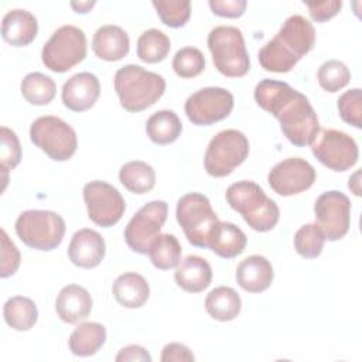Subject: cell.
<instances>
[{
    "instance_id": "obj_13",
    "label": "cell",
    "mask_w": 362,
    "mask_h": 362,
    "mask_svg": "<svg viewBox=\"0 0 362 362\" xmlns=\"http://www.w3.org/2000/svg\"><path fill=\"white\" fill-rule=\"evenodd\" d=\"M233 95L219 86L202 88L185 100L184 109L192 124L211 126L228 117L233 109Z\"/></svg>"
},
{
    "instance_id": "obj_4",
    "label": "cell",
    "mask_w": 362,
    "mask_h": 362,
    "mask_svg": "<svg viewBox=\"0 0 362 362\" xmlns=\"http://www.w3.org/2000/svg\"><path fill=\"white\" fill-rule=\"evenodd\" d=\"M225 197L230 208L239 212L253 230L269 232L279 222L280 209L277 204L253 181L233 182L228 187Z\"/></svg>"
},
{
    "instance_id": "obj_40",
    "label": "cell",
    "mask_w": 362,
    "mask_h": 362,
    "mask_svg": "<svg viewBox=\"0 0 362 362\" xmlns=\"http://www.w3.org/2000/svg\"><path fill=\"white\" fill-rule=\"evenodd\" d=\"M1 266H0V276L3 279L13 276L18 266H20V252L17 246L10 240L8 235L4 229H1Z\"/></svg>"
},
{
    "instance_id": "obj_39",
    "label": "cell",
    "mask_w": 362,
    "mask_h": 362,
    "mask_svg": "<svg viewBox=\"0 0 362 362\" xmlns=\"http://www.w3.org/2000/svg\"><path fill=\"white\" fill-rule=\"evenodd\" d=\"M337 106H338L339 116L345 123H348L356 129H361V126H362V92L359 88H354V89L344 92L338 98Z\"/></svg>"
},
{
    "instance_id": "obj_7",
    "label": "cell",
    "mask_w": 362,
    "mask_h": 362,
    "mask_svg": "<svg viewBox=\"0 0 362 362\" xmlns=\"http://www.w3.org/2000/svg\"><path fill=\"white\" fill-rule=\"evenodd\" d=\"M16 233L28 247L49 252L61 245L65 235V221L54 211H24L16 221Z\"/></svg>"
},
{
    "instance_id": "obj_1",
    "label": "cell",
    "mask_w": 362,
    "mask_h": 362,
    "mask_svg": "<svg viewBox=\"0 0 362 362\" xmlns=\"http://www.w3.org/2000/svg\"><path fill=\"white\" fill-rule=\"evenodd\" d=\"M255 100L279 122L283 134L297 147L311 144L320 122L308 98L287 82L263 79L255 88Z\"/></svg>"
},
{
    "instance_id": "obj_37",
    "label": "cell",
    "mask_w": 362,
    "mask_h": 362,
    "mask_svg": "<svg viewBox=\"0 0 362 362\" xmlns=\"http://www.w3.org/2000/svg\"><path fill=\"white\" fill-rule=\"evenodd\" d=\"M173 69L184 79L198 76L205 69L204 54L195 47H184L175 52L173 58Z\"/></svg>"
},
{
    "instance_id": "obj_22",
    "label": "cell",
    "mask_w": 362,
    "mask_h": 362,
    "mask_svg": "<svg viewBox=\"0 0 362 362\" xmlns=\"http://www.w3.org/2000/svg\"><path fill=\"white\" fill-rule=\"evenodd\" d=\"M92 49L100 59L119 61L129 54L130 40L122 27L106 24L99 27L93 34Z\"/></svg>"
},
{
    "instance_id": "obj_9",
    "label": "cell",
    "mask_w": 362,
    "mask_h": 362,
    "mask_svg": "<svg viewBox=\"0 0 362 362\" xmlns=\"http://www.w3.org/2000/svg\"><path fill=\"white\" fill-rule=\"evenodd\" d=\"M247 154L246 136L239 130L226 129L211 139L204 156V167L212 177H226L247 158Z\"/></svg>"
},
{
    "instance_id": "obj_2",
    "label": "cell",
    "mask_w": 362,
    "mask_h": 362,
    "mask_svg": "<svg viewBox=\"0 0 362 362\" xmlns=\"http://www.w3.org/2000/svg\"><path fill=\"white\" fill-rule=\"evenodd\" d=\"M315 31L313 24L300 14L290 16L279 33L259 49V62L269 72H288L314 48Z\"/></svg>"
},
{
    "instance_id": "obj_38",
    "label": "cell",
    "mask_w": 362,
    "mask_h": 362,
    "mask_svg": "<svg viewBox=\"0 0 362 362\" xmlns=\"http://www.w3.org/2000/svg\"><path fill=\"white\" fill-rule=\"evenodd\" d=\"M0 136H1L0 165H1V173H3V182L6 187L7 173L14 170L21 160V146H20L17 134L6 126H1ZM4 187H3V189H4Z\"/></svg>"
},
{
    "instance_id": "obj_25",
    "label": "cell",
    "mask_w": 362,
    "mask_h": 362,
    "mask_svg": "<svg viewBox=\"0 0 362 362\" xmlns=\"http://www.w3.org/2000/svg\"><path fill=\"white\" fill-rule=\"evenodd\" d=\"M246 243L247 238L239 226L230 222L219 221L215 226L208 247L223 259H233L245 250Z\"/></svg>"
},
{
    "instance_id": "obj_41",
    "label": "cell",
    "mask_w": 362,
    "mask_h": 362,
    "mask_svg": "<svg viewBox=\"0 0 362 362\" xmlns=\"http://www.w3.org/2000/svg\"><path fill=\"white\" fill-rule=\"evenodd\" d=\"M304 4L308 7L310 16L317 23H324L332 17H335L341 7V0H324V1H304Z\"/></svg>"
},
{
    "instance_id": "obj_14",
    "label": "cell",
    "mask_w": 362,
    "mask_h": 362,
    "mask_svg": "<svg viewBox=\"0 0 362 362\" xmlns=\"http://www.w3.org/2000/svg\"><path fill=\"white\" fill-rule=\"evenodd\" d=\"M83 201L89 219L102 228H110L117 223L126 209V202L120 192L109 182L99 180L85 184Z\"/></svg>"
},
{
    "instance_id": "obj_30",
    "label": "cell",
    "mask_w": 362,
    "mask_h": 362,
    "mask_svg": "<svg viewBox=\"0 0 362 362\" xmlns=\"http://www.w3.org/2000/svg\"><path fill=\"white\" fill-rule=\"evenodd\" d=\"M119 180L133 194H146L156 185V171L146 161L134 160L122 165Z\"/></svg>"
},
{
    "instance_id": "obj_3",
    "label": "cell",
    "mask_w": 362,
    "mask_h": 362,
    "mask_svg": "<svg viewBox=\"0 0 362 362\" xmlns=\"http://www.w3.org/2000/svg\"><path fill=\"white\" fill-rule=\"evenodd\" d=\"M113 82L119 102L127 112H141L150 107L165 90V79L161 75L136 64L119 68Z\"/></svg>"
},
{
    "instance_id": "obj_27",
    "label": "cell",
    "mask_w": 362,
    "mask_h": 362,
    "mask_svg": "<svg viewBox=\"0 0 362 362\" xmlns=\"http://www.w3.org/2000/svg\"><path fill=\"white\" fill-rule=\"evenodd\" d=\"M205 308L214 320L226 322L239 315L242 300L232 287L219 286L208 293L205 298Z\"/></svg>"
},
{
    "instance_id": "obj_33",
    "label": "cell",
    "mask_w": 362,
    "mask_h": 362,
    "mask_svg": "<svg viewBox=\"0 0 362 362\" xmlns=\"http://www.w3.org/2000/svg\"><path fill=\"white\" fill-rule=\"evenodd\" d=\"M20 89L21 95L28 103L42 106L52 102L57 92V85L51 76L41 72H31L24 76Z\"/></svg>"
},
{
    "instance_id": "obj_17",
    "label": "cell",
    "mask_w": 362,
    "mask_h": 362,
    "mask_svg": "<svg viewBox=\"0 0 362 362\" xmlns=\"http://www.w3.org/2000/svg\"><path fill=\"white\" fill-rule=\"evenodd\" d=\"M100 93V83L95 74L79 72L72 75L62 86V103L74 112L90 109Z\"/></svg>"
},
{
    "instance_id": "obj_16",
    "label": "cell",
    "mask_w": 362,
    "mask_h": 362,
    "mask_svg": "<svg viewBox=\"0 0 362 362\" xmlns=\"http://www.w3.org/2000/svg\"><path fill=\"white\" fill-rule=\"evenodd\" d=\"M267 181L276 194L290 197L308 189L314 184L315 170L304 158L290 157L270 170Z\"/></svg>"
},
{
    "instance_id": "obj_29",
    "label": "cell",
    "mask_w": 362,
    "mask_h": 362,
    "mask_svg": "<svg viewBox=\"0 0 362 362\" xmlns=\"http://www.w3.org/2000/svg\"><path fill=\"white\" fill-rule=\"evenodd\" d=\"M3 317L8 327L16 331H28L38 320L35 303L23 296H14L4 303Z\"/></svg>"
},
{
    "instance_id": "obj_46",
    "label": "cell",
    "mask_w": 362,
    "mask_h": 362,
    "mask_svg": "<svg viewBox=\"0 0 362 362\" xmlns=\"http://www.w3.org/2000/svg\"><path fill=\"white\" fill-rule=\"evenodd\" d=\"M359 175H361V171L358 170L352 177H349V182H348V187L349 189L355 194V195H361V182H359Z\"/></svg>"
},
{
    "instance_id": "obj_45",
    "label": "cell",
    "mask_w": 362,
    "mask_h": 362,
    "mask_svg": "<svg viewBox=\"0 0 362 362\" xmlns=\"http://www.w3.org/2000/svg\"><path fill=\"white\" fill-rule=\"evenodd\" d=\"M93 6H95V1H93V0H92V1H89V0H86V1H71V7H72L76 13H82V14L88 13Z\"/></svg>"
},
{
    "instance_id": "obj_42",
    "label": "cell",
    "mask_w": 362,
    "mask_h": 362,
    "mask_svg": "<svg viewBox=\"0 0 362 362\" xmlns=\"http://www.w3.org/2000/svg\"><path fill=\"white\" fill-rule=\"evenodd\" d=\"M246 6V0H209V7L214 14L221 17H240L245 13Z\"/></svg>"
},
{
    "instance_id": "obj_35",
    "label": "cell",
    "mask_w": 362,
    "mask_h": 362,
    "mask_svg": "<svg viewBox=\"0 0 362 362\" xmlns=\"http://www.w3.org/2000/svg\"><path fill=\"white\" fill-rule=\"evenodd\" d=\"M349 81L351 72L348 66L338 59L325 61L318 68V83L327 92H338L339 89L346 86Z\"/></svg>"
},
{
    "instance_id": "obj_6",
    "label": "cell",
    "mask_w": 362,
    "mask_h": 362,
    "mask_svg": "<svg viewBox=\"0 0 362 362\" xmlns=\"http://www.w3.org/2000/svg\"><path fill=\"white\" fill-rule=\"evenodd\" d=\"M175 216L192 246L202 249L209 246L219 219L204 194L189 192L181 197L177 202Z\"/></svg>"
},
{
    "instance_id": "obj_10",
    "label": "cell",
    "mask_w": 362,
    "mask_h": 362,
    "mask_svg": "<svg viewBox=\"0 0 362 362\" xmlns=\"http://www.w3.org/2000/svg\"><path fill=\"white\" fill-rule=\"evenodd\" d=\"M31 141L55 161L69 160L78 147L75 130L57 116H41L30 126Z\"/></svg>"
},
{
    "instance_id": "obj_19",
    "label": "cell",
    "mask_w": 362,
    "mask_h": 362,
    "mask_svg": "<svg viewBox=\"0 0 362 362\" xmlns=\"http://www.w3.org/2000/svg\"><path fill=\"white\" fill-rule=\"evenodd\" d=\"M55 311L64 322L78 324L90 314L92 297L82 286L68 284L57 296Z\"/></svg>"
},
{
    "instance_id": "obj_21",
    "label": "cell",
    "mask_w": 362,
    "mask_h": 362,
    "mask_svg": "<svg viewBox=\"0 0 362 362\" xmlns=\"http://www.w3.org/2000/svg\"><path fill=\"white\" fill-rule=\"evenodd\" d=\"M274 279L272 263L262 255H252L243 259L236 269L238 284L249 293H260L270 287Z\"/></svg>"
},
{
    "instance_id": "obj_36",
    "label": "cell",
    "mask_w": 362,
    "mask_h": 362,
    "mask_svg": "<svg viewBox=\"0 0 362 362\" xmlns=\"http://www.w3.org/2000/svg\"><path fill=\"white\" fill-rule=\"evenodd\" d=\"M153 7L156 8L161 21L173 28L185 25L191 16L189 0H154Z\"/></svg>"
},
{
    "instance_id": "obj_28",
    "label": "cell",
    "mask_w": 362,
    "mask_h": 362,
    "mask_svg": "<svg viewBox=\"0 0 362 362\" xmlns=\"http://www.w3.org/2000/svg\"><path fill=\"white\" fill-rule=\"evenodd\" d=\"M146 132L153 143L164 146L180 137L182 123L174 110H157L147 119Z\"/></svg>"
},
{
    "instance_id": "obj_11",
    "label": "cell",
    "mask_w": 362,
    "mask_h": 362,
    "mask_svg": "<svg viewBox=\"0 0 362 362\" xmlns=\"http://www.w3.org/2000/svg\"><path fill=\"white\" fill-rule=\"evenodd\" d=\"M314 157L332 171H346L359 157L356 141L346 133L335 129H322L311 141Z\"/></svg>"
},
{
    "instance_id": "obj_23",
    "label": "cell",
    "mask_w": 362,
    "mask_h": 362,
    "mask_svg": "<svg viewBox=\"0 0 362 362\" xmlns=\"http://www.w3.org/2000/svg\"><path fill=\"white\" fill-rule=\"evenodd\" d=\"M175 283L184 291H204L212 281V269L209 263L197 255H189L182 259L174 273Z\"/></svg>"
},
{
    "instance_id": "obj_8",
    "label": "cell",
    "mask_w": 362,
    "mask_h": 362,
    "mask_svg": "<svg viewBox=\"0 0 362 362\" xmlns=\"http://www.w3.org/2000/svg\"><path fill=\"white\" fill-rule=\"evenodd\" d=\"M86 57L85 33L71 24L57 28L49 40L44 44L41 59L45 68L52 72H66Z\"/></svg>"
},
{
    "instance_id": "obj_12",
    "label": "cell",
    "mask_w": 362,
    "mask_h": 362,
    "mask_svg": "<svg viewBox=\"0 0 362 362\" xmlns=\"http://www.w3.org/2000/svg\"><path fill=\"white\" fill-rule=\"evenodd\" d=\"M168 205L165 201H151L143 205L124 228L127 246L140 255H147L153 240L167 221Z\"/></svg>"
},
{
    "instance_id": "obj_43",
    "label": "cell",
    "mask_w": 362,
    "mask_h": 362,
    "mask_svg": "<svg viewBox=\"0 0 362 362\" xmlns=\"http://www.w3.org/2000/svg\"><path fill=\"white\" fill-rule=\"evenodd\" d=\"M194 359L191 349L180 342H170L161 351V362H192Z\"/></svg>"
},
{
    "instance_id": "obj_18",
    "label": "cell",
    "mask_w": 362,
    "mask_h": 362,
    "mask_svg": "<svg viewBox=\"0 0 362 362\" xmlns=\"http://www.w3.org/2000/svg\"><path fill=\"white\" fill-rule=\"evenodd\" d=\"M106 253V245L102 235L93 229L83 228L74 233L69 246V260L83 269H93L100 264Z\"/></svg>"
},
{
    "instance_id": "obj_44",
    "label": "cell",
    "mask_w": 362,
    "mask_h": 362,
    "mask_svg": "<svg viewBox=\"0 0 362 362\" xmlns=\"http://www.w3.org/2000/svg\"><path fill=\"white\" fill-rule=\"evenodd\" d=\"M151 362L150 354L146 351V348L140 345H127L119 351L116 355V362Z\"/></svg>"
},
{
    "instance_id": "obj_20",
    "label": "cell",
    "mask_w": 362,
    "mask_h": 362,
    "mask_svg": "<svg viewBox=\"0 0 362 362\" xmlns=\"http://www.w3.org/2000/svg\"><path fill=\"white\" fill-rule=\"evenodd\" d=\"M38 23L33 13L24 8L8 10L1 20V37L13 47H25L34 41Z\"/></svg>"
},
{
    "instance_id": "obj_34",
    "label": "cell",
    "mask_w": 362,
    "mask_h": 362,
    "mask_svg": "<svg viewBox=\"0 0 362 362\" xmlns=\"http://www.w3.org/2000/svg\"><path fill=\"white\" fill-rule=\"evenodd\" d=\"M325 236L317 223L303 225L294 235V249L296 252L305 257H318L322 252Z\"/></svg>"
},
{
    "instance_id": "obj_26",
    "label": "cell",
    "mask_w": 362,
    "mask_h": 362,
    "mask_svg": "<svg viewBox=\"0 0 362 362\" xmlns=\"http://www.w3.org/2000/svg\"><path fill=\"white\" fill-rule=\"evenodd\" d=\"M106 341V328L99 322H81L68 339L69 351L76 356L95 355Z\"/></svg>"
},
{
    "instance_id": "obj_15",
    "label": "cell",
    "mask_w": 362,
    "mask_h": 362,
    "mask_svg": "<svg viewBox=\"0 0 362 362\" xmlns=\"http://www.w3.org/2000/svg\"><path fill=\"white\" fill-rule=\"evenodd\" d=\"M314 214L325 240H339L348 233L351 201L344 192L335 189L322 192L314 204Z\"/></svg>"
},
{
    "instance_id": "obj_31",
    "label": "cell",
    "mask_w": 362,
    "mask_h": 362,
    "mask_svg": "<svg viewBox=\"0 0 362 362\" xmlns=\"http://www.w3.org/2000/svg\"><path fill=\"white\" fill-rule=\"evenodd\" d=\"M148 256L153 266L160 270L177 267L181 262V245L174 235H158L148 249Z\"/></svg>"
},
{
    "instance_id": "obj_5",
    "label": "cell",
    "mask_w": 362,
    "mask_h": 362,
    "mask_svg": "<svg viewBox=\"0 0 362 362\" xmlns=\"http://www.w3.org/2000/svg\"><path fill=\"white\" fill-rule=\"evenodd\" d=\"M208 48L215 68L228 78L245 76L250 69L242 31L232 25H218L208 34Z\"/></svg>"
},
{
    "instance_id": "obj_24",
    "label": "cell",
    "mask_w": 362,
    "mask_h": 362,
    "mask_svg": "<svg viewBox=\"0 0 362 362\" xmlns=\"http://www.w3.org/2000/svg\"><path fill=\"white\" fill-rule=\"evenodd\" d=\"M112 293L115 300L126 308H139L146 304L150 296V287L147 280L134 272L120 274L113 286Z\"/></svg>"
},
{
    "instance_id": "obj_32",
    "label": "cell",
    "mask_w": 362,
    "mask_h": 362,
    "mask_svg": "<svg viewBox=\"0 0 362 362\" xmlns=\"http://www.w3.org/2000/svg\"><path fill=\"white\" fill-rule=\"evenodd\" d=\"M171 48L170 38L161 30H146L137 40V57L147 64H156L165 59Z\"/></svg>"
}]
</instances>
